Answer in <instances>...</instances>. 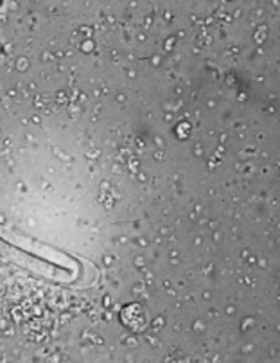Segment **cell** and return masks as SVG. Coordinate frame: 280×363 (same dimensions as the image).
Returning a JSON list of instances; mask_svg holds the SVG:
<instances>
[{"mask_svg":"<svg viewBox=\"0 0 280 363\" xmlns=\"http://www.w3.org/2000/svg\"><path fill=\"white\" fill-rule=\"evenodd\" d=\"M121 320L128 329L140 333L147 328V315L140 304H128L121 311Z\"/></svg>","mask_w":280,"mask_h":363,"instance_id":"obj_1","label":"cell"}]
</instances>
